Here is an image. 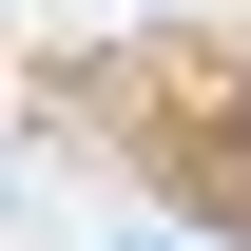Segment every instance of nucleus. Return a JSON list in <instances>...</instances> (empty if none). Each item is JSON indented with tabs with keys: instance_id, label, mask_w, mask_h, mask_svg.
<instances>
[{
	"instance_id": "f257e3e1",
	"label": "nucleus",
	"mask_w": 251,
	"mask_h": 251,
	"mask_svg": "<svg viewBox=\"0 0 251 251\" xmlns=\"http://www.w3.org/2000/svg\"><path fill=\"white\" fill-rule=\"evenodd\" d=\"M232 174H251V77H232Z\"/></svg>"
},
{
	"instance_id": "f03ea898",
	"label": "nucleus",
	"mask_w": 251,
	"mask_h": 251,
	"mask_svg": "<svg viewBox=\"0 0 251 251\" xmlns=\"http://www.w3.org/2000/svg\"><path fill=\"white\" fill-rule=\"evenodd\" d=\"M0 232H20V174H0Z\"/></svg>"
}]
</instances>
